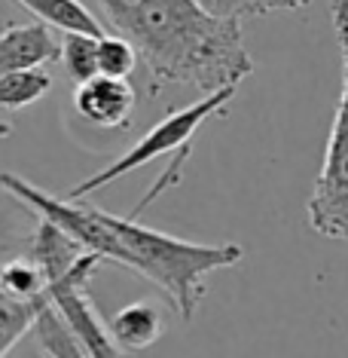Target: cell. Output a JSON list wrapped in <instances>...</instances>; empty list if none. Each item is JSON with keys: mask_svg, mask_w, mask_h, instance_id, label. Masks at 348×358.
<instances>
[{"mask_svg": "<svg viewBox=\"0 0 348 358\" xmlns=\"http://www.w3.org/2000/svg\"><path fill=\"white\" fill-rule=\"evenodd\" d=\"M59 50H61V40L52 34L46 22L10 25L0 34V74L59 62Z\"/></svg>", "mask_w": 348, "mask_h": 358, "instance_id": "52a82bcc", "label": "cell"}, {"mask_svg": "<svg viewBox=\"0 0 348 358\" xmlns=\"http://www.w3.org/2000/svg\"><path fill=\"white\" fill-rule=\"evenodd\" d=\"M135 104L137 92L128 77L95 74L74 89V110L98 129H126L135 117Z\"/></svg>", "mask_w": 348, "mask_h": 358, "instance_id": "8992f818", "label": "cell"}, {"mask_svg": "<svg viewBox=\"0 0 348 358\" xmlns=\"http://www.w3.org/2000/svg\"><path fill=\"white\" fill-rule=\"evenodd\" d=\"M236 89L239 86H223V89H217V92L202 95L199 101L187 104V108L172 110L165 120H159V123L153 126L150 132L141 138V141L132 144L123 157L110 159L101 172L89 175L86 181H80L77 187H70L68 196L70 199H83V196H89V193H95V190H101V187L119 181L123 175L135 172V169L147 166V162H153V159L168 157V153H174V150H187L190 141H192V135L199 132V126L208 123L211 117H220V113L229 108V101L236 99Z\"/></svg>", "mask_w": 348, "mask_h": 358, "instance_id": "277c9868", "label": "cell"}, {"mask_svg": "<svg viewBox=\"0 0 348 358\" xmlns=\"http://www.w3.org/2000/svg\"><path fill=\"white\" fill-rule=\"evenodd\" d=\"M43 303H46V297L19 300L0 291V355H6L31 331V324H34Z\"/></svg>", "mask_w": 348, "mask_h": 358, "instance_id": "4fadbf2b", "label": "cell"}, {"mask_svg": "<svg viewBox=\"0 0 348 358\" xmlns=\"http://www.w3.org/2000/svg\"><path fill=\"white\" fill-rule=\"evenodd\" d=\"M59 62L64 64V74L74 83L98 74V37L92 34H64L61 50H59Z\"/></svg>", "mask_w": 348, "mask_h": 358, "instance_id": "5bb4252c", "label": "cell"}, {"mask_svg": "<svg viewBox=\"0 0 348 358\" xmlns=\"http://www.w3.org/2000/svg\"><path fill=\"white\" fill-rule=\"evenodd\" d=\"M50 92H52V77L43 64L0 74V108L6 110H25L40 99H46Z\"/></svg>", "mask_w": 348, "mask_h": 358, "instance_id": "30bf717a", "label": "cell"}, {"mask_svg": "<svg viewBox=\"0 0 348 358\" xmlns=\"http://www.w3.org/2000/svg\"><path fill=\"white\" fill-rule=\"evenodd\" d=\"M135 68H137V52L126 37H119V34L98 37V74L132 77Z\"/></svg>", "mask_w": 348, "mask_h": 358, "instance_id": "2e32d148", "label": "cell"}, {"mask_svg": "<svg viewBox=\"0 0 348 358\" xmlns=\"http://www.w3.org/2000/svg\"><path fill=\"white\" fill-rule=\"evenodd\" d=\"M31 331L37 334V346L43 349L46 355H86L83 346H80V340L74 337V331L68 328V322L55 313L50 297H46V303L40 306Z\"/></svg>", "mask_w": 348, "mask_h": 358, "instance_id": "7c38bea8", "label": "cell"}, {"mask_svg": "<svg viewBox=\"0 0 348 358\" xmlns=\"http://www.w3.org/2000/svg\"><path fill=\"white\" fill-rule=\"evenodd\" d=\"M208 13L223 19H248V15H269V13H294L309 6V0H199Z\"/></svg>", "mask_w": 348, "mask_h": 358, "instance_id": "9a60e30c", "label": "cell"}, {"mask_svg": "<svg viewBox=\"0 0 348 358\" xmlns=\"http://www.w3.org/2000/svg\"><path fill=\"white\" fill-rule=\"evenodd\" d=\"M0 187L37 217H46L64 230L77 245L98 255L101 260L128 266L162 288L183 322L196 315L205 297L208 275L236 266L245 257L239 245H202V242L177 239V236L144 227L135 215H110L89 202L52 196L13 172H0Z\"/></svg>", "mask_w": 348, "mask_h": 358, "instance_id": "6da1fadb", "label": "cell"}, {"mask_svg": "<svg viewBox=\"0 0 348 358\" xmlns=\"http://www.w3.org/2000/svg\"><path fill=\"white\" fill-rule=\"evenodd\" d=\"M162 309L153 300H135V303L123 306L110 319L107 331L113 343L119 346V352H144L162 337Z\"/></svg>", "mask_w": 348, "mask_h": 358, "instance_id": "ba28073f", "label": "cell"}, {"mask_svg": "<svg viewBox=\"0 0 348 358\" xmlns=\"http://www.w3.org/2000/svg\"><path fill=\"white\" fill-rule=\"evenodd\" d=\"M330 15H333V31L342 52V92H339L333 126L324 148L321 172L305 202V217L315 233L348 242V0H333Z\"/></svg>", "mask_w": 348, "mask_h": 358, "instance_id": "3957f363", "label": "cell"}, {"mask_svg": "<svg viewBox=\"0 0 348 358\" xmlns=\"http://www.w3.org/2000/svg\"><path fill=\"white\" fill-rule=\"evenodd\" d=\"M19 6H25L28 13H34L40 22H46L50 28H59L64 34H92L101 37L107 34L104 25L95 19V13L80 0H15Z\"/></svg>", "mask_w": 348, "mask_h": 358, "instance_id": "9c48e42d", "label": "cell"}, {"mask_svg": "<svg viewBox=\"0 0 348 358\" xmlns=\"http://www.w3.org/2000/svg\"><path fill=\"white\" fill-rule=\"evenodd\" d=\"M101 257L92 251H80L74 264H68L61 273H55L46 282V297L55 306V313L68 322V328L74 331V337L80 340L86 355H119V346L113 343L107 324L101 322L98 309L92 303L89 294V279L98 270Z\"/></svg>", "mask_w": 348, "mask_h": 358, "instance_id": "5b68a950", "label": "cell"}, {"mask_svg": "<svg viewBox=\"0 0 348 358\" xmlns=\"http://www.w3.org/2000/svg\"><path fill=\"white\" fill-rule=\"evenodd\" d=\"M0 291L19 300L46 297V275L28 251L19 257L0 260Z\"/></svg>", "mask_w": 348, "mask_h": 358, "instance_id": "8fae6325", "label": "cell"}, {"mask_svg": "<svg viewBox=\"0 0 348 358\" xmlns=\"http://www.w3.org/2000/svg\"><path fill=\"white\" fill-rule=\"evenodd\" d=\"M98 6L135 46L156 89L190 86L208 95L239 86L254 71L241 22L208 13L199 0H98Z\"/></svg>", "mask_w": 348, "mask_h": 358, "instance_id": "7a4b0ae2", "label": "cell"}]
</instances>
